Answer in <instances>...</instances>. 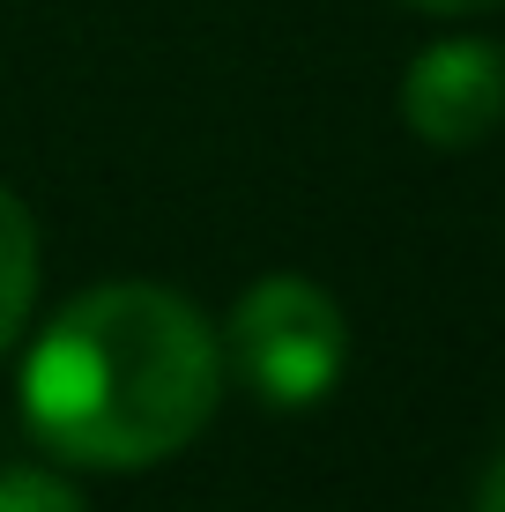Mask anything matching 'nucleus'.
<instances>
[{
    "mask_svg": "<svg viewBox=\"0 0 505 512\" xmlns=\"http://www.w3.org/2000/svg\"><path fill=\"white\" fill-rule=\"evenodd\" d=\"M350 357V327H342L335 297L305 275H268L231 305V364L275 409H305L342 379Z\"/></svg>",
    "mask_w": 505,
    "mask_h": 512,
    "instance_id": "f03ea898",
    "label": "nucleus"
},
{
    "mask_svg": "<svg viewBox=\"0 0 505 512\" xmlns=\"http://www.w3.org/2000/svg\"><path fill=\"white\" fill-rule=\"evenodd\" d=\"M223 349L179 290L104 282L60 312L23 364V416L60 461L142 468L216 416Z\"/></svg>",
    "mask_w": 505,
    "mask_h": 512,
    "instance_id": "f257e3e1",
    "label": "nucleus"
},
{
    "mask_svg": "<svg viewBox=\"0 0 505 512\" xmlns=\"http://www.w3.org/2000/svg\"><path fill=\"white\" fill-rule=\"evenodd\" d=\"M505 112V52L483 38H446L416 52L402 82V119L431 149H476Z\"/></svg>",
    "mask_w": 505,
    "mask_h": 512,
    "instance_id": "7ed1b4c3",
    "label": "nucleus"
},
{
    "mask_svg": "<svg viewBox=\"0 0 505 512\" xmlns=\"http://www.w3.org/2000/svg\"><path fill=\"white\" fill-rule=\"evenodd\" d=\"M0 512H82V498L60 483V475H38V468H0Z\"/></svg>",
    "mask_w": 505,
    "mask_h": 512,
    "instance_id": "39448f33",
    "label": "nucleus"
},
{
    "mask_svg": "<svg viewBox=\"0 0 505 512\" xmlns=\"http://www.w3.org/2000/svg\"><path fill=\"white\" fill-rule=\"evenodd\" d=\"M476 512H505V453H498V468L483 475V490H476Z\"/></svg>",
    "mask_w": 505,
    "mask_h": 512,
    "instance_id": "423d86ee",
    "label": "nucleus"
},
{
    "mask_svg": "<svg viewBox=\"0 0 505 512\" xmlns=\"http://www.w3.org/2000/svg\"><path fill=\"white\" fill-rule=\"evenodd\" d=\"M30 305H38V223H30V208L0 186V357L15 349Z\"/></svg>",
    "mask_w": 505,
    "mask_h": 512,
    "instance_id": "20e7f679",
    "label": "nucleus"
},
{
    "mask_svg": "<svg viewBox=\"0 0 505 512\" xmlns=\"http://www.w3.org/2000/svg\"><path fill=\"white\" fill-rule=\"evenodd\" d=\"M409 8H424V15H468V8H498V0H409Z\"/></svg>",
    "mask_w": 505,
    "mask_h": 512,
    "instance_id": "0eeeda50",
    "label": "nucleus"
}]
</instances>
